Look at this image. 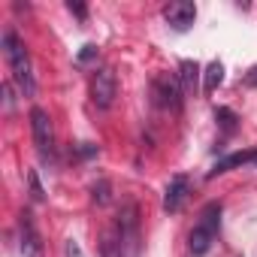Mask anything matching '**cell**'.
<instances>
[{
  "label": "cell",
  "instance_id": "cell-1",
  "mask_svg": "<svg viewBox=\"0 0 257 257\" xmlns=\"http://www.w3.org/2000/svg\"><path fill=\"white\" fill-rule=\"evenodd\" d=\"M4 55H7V64H10V70H13V79L19 82L22 94H25V97H34L37 85H34L31 55H28L25 43H22V40H19L13 31H7V34H4Z\"/></svg>",
  "mask_w": 257,
  "mask_h": 257
},
{
  "label": "cell",
  "instance_id": "cell-2",
  "mask_svg": "<svg viewBox=\"0 0 257 257\" xmlns=\"http://www.w3.org/2000/svg\"><path fill=\"white\" fill-rule=\"evenodd\" d=\"M88 91H91V100L97 109H109L112 100H115V91H118V82H115V73L109 67H100L91 73V82H88Z\"/></svg>",
  "mask_w": 257,
  "mask_h": 257
},
{
  "label": "cell",
  "instance_id": "cell-3",
  "mask_svg": "<svg viewBox=\"0 0 257 257\" xmlns=\"http://www.w3.org/2000/svg\"><path fill=\"white\" fill-rule=\"evenodd\" d=\"M31 131H34L37 152L43 158H52V152H55V131H52V118H49L46 109H40V106L31 109Z\"/></svg>",
  "mask_w": 257,
  "mask_h": 257
},
{
  "label": "cell",
  "instance_id": "cell-4",
  "mask_svg": "<svg viewBox=\"0 0 257 257\" xmlns=\"http://www.w3.org/2000/svg\"><path fill=\"white\" fill-rule=\"evenodd\" d=\"M152 91H155V97H158V103H161L164 109H170V112H182V97H185V88H182L179 76H170V73L158 76Z\"/></svg>",
  "mask_w": 257,
  "mask_h": 257
},
{
  "label": "cell",
  "instance_id": "cell-5",
  "mask_svg": "<svg viewBox=\"0 0 257 257\" xmlns=\"http://www.w3.org/2000/svg\"><path fill=\"white\" fill-rule=\"evenodd\" d=\"M19 248H22V257H43V239L31 212H25L19 221Z\"/></svg>",
  "mask_w": 257,
  "mask_h": 257
},
{
  "label": "cell",
  "instance_id": "cell-6",
  "mask_svg": "<svg viewBox=\"0 0 257 257\" xmlns=\"http://www.w3.org/2000/svg\"><path fill=\"white\" fill-rule=\"evenodd\" d=\"M164 19L173 31H188L197 19V7L188 4V0H173V4L164 7Z\"/></svg>",
  "mask_w": 257,
  "mask_h": 257
},
{
  "label": "cell",
  "instance_id": "cell-7",
  "mask_svg": "<svg viewBox=\"0 0 257 257\" xmlns=\"http://www.w3.org/2000/svg\"><path fill=\"white\" fill-rule=\"evenodd\" d=\"M118 227H121V236H124V245L131 248V254H137V245H140V218H137V206L127 203L118 215Z\"/></svg>",
  "mask_w": 257,
  "mask_h": 257
},
{
  "label": "cell",
  "instance_id": "cell-8",
  "mask_svg": "<svg viewBox=\"0 0 257 257\" xmlns=\"http://www.w3.org/2000/svg\"><path fill=\"white\" fill-rule=\"evenodd\" d=\"M188 197V179L185 176H173L170 185H167V197H164V209L167 212H179L182 203Z\"/></svg>",
  "mask_w": 257,
  "mask_h": 257
},
{
  "label": "cell",
  "instance_id": "cell-9",
  "mask_svg": "<svg viewBox=\"0 0 257 257\" xmlns=\"http://www.w3.org/2000/svg\"><path fill=\"white\" fill-rule=\"evenodd\" d=\"M100 248H103V257H121V254H124V236H121V227H118V224L106 227Z\"/></svg>",
  "mask_w": 257,
  "mask_h": 257
},
{
  "label": "cell",
  "instance_id": "cell-10",
  "mask_svg": "<svg viewBox=\"0 0 257 257\" xmlns=\"http://www.w3.org/2000/svg\"><path fill=\"white\" fill-rule=\"evenodd\" d=\"M254 155H257V152H236V155H227L224 161L215 164V170L209 173V179H215V176H221V173H230L233 167H242V164H248V161H254Z\"/></svg>",
  "mask_w": 257,
  "mask_h": 257
},
{
  "label": "cell",
  "instance_id": "cell-11",
  "mask_svg": "<svg viewBox=\"0 0 257 257\" xmlns=\"http://www.w3.org/2000/svg\"><path fill=\"white\" fill-rule=\"evenodd\" d=\"M179 82H182V88L191 94V91H197V82H200V64L197 61H182L179 64Z\"/></svg>",
  "mask_w": 257,
  "mask_h": 257
},
{
  "label": "cell",
  "instance_id": "cell-12",
  "mask_svg": "<svg viewBox=\"0 0 257 257\" xmlns=\"http://www.w3.org/2000/svg\"><path fill=\"white\" fill-rule=\"evenodd\" d=\"M218 224H221V203H209V206L200 212V221H197V227L215 236V233H218Z\"/></svg>",
  "mask_w": 257,
  "mask_h": 257
},
{
  "label": "cell",
  "instance_id": "cell-13",
  "mask_svg": "<svg viewBox=\"0 0 257 257\" xmlns=\"http://www.w3.org/2000/svg\"><path fill=\"white\" fill-rule=\"evenodd\" d=\"M221 82H224V64H221V61H212V64L206 67V73H203V91L212 94V91H218Z\"/></svg>",
  "mask_w": 257,
  "mask_h": 257
},
{
  "label": "cell",
  "instance_id": "cell-14",
  "mask_svg": "<svg viewBox=\"0 0 257 257\" xmlns=\"http://www.w3.org/2000/svg\"><path fill=\"white\" fill-rule=\"evenodd\" d=\"M209 245H212V233L194 227V230H191V251H194V254H206Z\"/></svg>",
  "mask_w": 257,
  "mask_h": 257
},
{
  "label": "cell",
  "instance_id": "cell-15",
  "mask_svg": "<svg viewBox=\"0 0 257 257\" xmlns=\"http://www.w3.org/2000/svg\"><path fill=\"white\" fill-rule=\"evenodd\" d=\"M215 121L224 127V134H233V131H236V121H239V118H236V112H233V109L221 106V109H215Z\"/></svg>",
  "mask_w": 257,
  "mask_h": 257
},
{
  "label": "cell",
  "instance_id": "cell-16",
  "mask_svg": "<svg viewBox=\"0 0 257 257\" xmlns=\"http://www.w3.org/2000/svg\"><path fill=\"white\" fill-rule=\"evenodd\" d=\"M91 194H94V200H97L100 206H103V203H109V182H106V179H100V182L91 188Z\"/></svg>",
  "mask_w": 257,
  "mask_h": 257
},
{
  "label": "cell",
  "instance_id": "cell-17",
  "mask_svg": "<svg viewBox=\"0 0 257 257\" xmlns=\"http://www.w3.org/2000/svg\"><path fill=\"white\" fill-rule=\"evenodd\" d=\"M28 182H31V194H34V200H43L46 194H43V185H40L37 173H31V176H28Z\"/></svg>",
  "mask_w": 257,
  "mask_h": 257
},
{
  "label": "cell",
  "instance_id": "cell-18",
  "mask_svg": "<svg viewBox=\"0 0 257 257\" xmlns=\"http://www.w3.org/2000/svg\"><path fill=\"white\" fill-rule=\"evenodd\" d=\"M97 58V46H85L82 52H79V64H88V61H94Z\"/></svg>",
  "mask_w": 257,
  "mask_h": 257
},
{
  "label": "cell",
  "instance_id": "cell-19",
  "mask_svg": "<svg viewBox=\"0 0 257 257\" xmlns=\"http://www.w3.org/2000/svg\"><path fill=\"white\" fill-rule=\"evenodd\" d=\"M242 82H245L248 88H257V67H251V70L242 76Z\"/></svg>",
  "mask_w": 257,
  "mask_h": 257
},
{
  "label": "cell",
  "instance_id": "cell-20",
  "mask_svg": "<svg viewBox=\"0 0 257 257\" xmlns=\"http://www.w3.org/2000/svg\"><path fill=\"white\" fill-rule=\"evenodd\" d=\"M67 257H82V251H79L76 239H67Z\"/></svg>",
  "mask_w": 257,
  "mask_h": 257
},
{
  "label": "cell",
  "instance_id": "cell-21",
  "mask_svg": "<svg viewBox=\"0 0 257 257\" xmlns=\"http://www.w3.org/2000/svg\"><path fill=\"white\" fill-rule=\"evenodd\" d=\"M70 13H76L79 19H85V7L82 4H70Z\"/></svg>",
  "mask_w": 257,
  "mask_h": 257
},
{
  "label": "cell",
  "instance_id": "cell-22",
  "mask_svg": "<svg viewBox=\"0 0 257 257\" xmlns=\"http://www.w3.org/2000/svg\"><path fill=\"white\" fill-rule=\"evenodd\" d=\"M79 152H82V155H85V158H91V155H94V152H97V149H94V146H91V143H82V149H79Z\"/></svg>",
  "mask_w": 257,
  "mask_h": 257
},
{
  "label": "cell",
  "instance_id": "cell-23",
  "mask_svg": "<svg viewBox=\"0 0 257 257\" xmlns=\"http://www.w3.org/2000/svg\"><path fill=\"white\" fill-rule=\"evenodd\" d=\"M254 164H257V155H254Z\"/></svg>",
  "mask_w": 257,
  "mask_h": 257
}]
</instances>
